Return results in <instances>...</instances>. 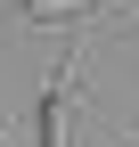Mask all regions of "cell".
Wrapping results in <instances>:
<instances>
[{
	"instance_id": "3957f363",
	"label": "cell",
	"mask_w": 139,
	"mask_h": 147,
	"mask_svg": "<svg viewBox=\"0 0 139 147\" xmlns=\"http://www.w3.org/2000/svg\"><path fill=\"white\" fill-rule=\"evenodd\" d=\"M123 147H139V139H123Z\"/></svg>"
},
{
	"instance_id": "7a4b0ae2",
	"label": "cell",
	"mask_w": 139,
	"mask_h": 147,
	"mask_svg": "<svg viewBox=\"0 0 139 147\" xmlns=\"http://www.w3.org/2000/svg\"><path fill=\"white\" fill-rule=\"evenodd\" d=\"M82 8H107V0H25L33 25H57V16H82Z\"/></svg>"
},
{
	"instance_id": "6da1fadb",
	"label": "cell",
	"mask_w": 139,
	"mask_h": 147,
	"mask_svg": "<svg viewBox=\"0 0 139 147\" xmlns=\"http://www.w3.org/2000/svg\"><path fill=\"white\" fill-rule=\"evenodd\" d=\"M65 90H74V74H49V90H41V106H33V147H57L65 139Z\"/></svg>"
}]
</instances>
